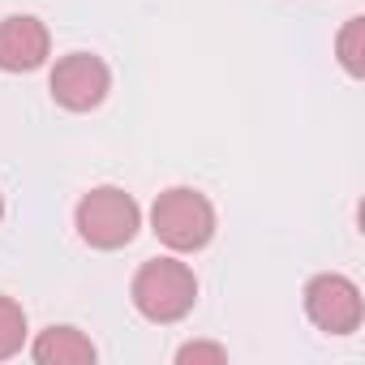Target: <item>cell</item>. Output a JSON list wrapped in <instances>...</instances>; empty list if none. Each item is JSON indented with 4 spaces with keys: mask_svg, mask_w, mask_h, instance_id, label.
<instances>
[{
    "mask_svg": "<svg viewBox=\"0 0 365 365\" xmlns=\"http://www.w3.org/2000/svg\"><path fill=\"white\" fill-rule=\"evenodd\" d=\"M176 361H180V365H190V361H211V365H224V361H228V352H224L220 344H185V348L176 352Z\"/></svg>",
    "mask_w": 365,
    "mask_h": 365,
    "instance_id": "cell-10",
    "label": "cell"
},
{
    "mask_svg": "<svg viewBox=\"0 0 365 365\" xmlns=\"http://www.w3.org/2000/svg\"><path fill=\"white\" fill-rule=\"evenodd\" d=\"M0 215H5V202H0Z\"/></svg>",
    "mask_w": 365,
    "mask_h": 365,
    "instance_id": "cell-11",
    "label": "cell"
},
{
    "mask_svg": "<svg viewBox=\"0 0 365 365\" xmlns=\"http://www.w3.org/2000/svg\"><path fill=\"white\" fill-rule=\"evenodd\" d=\"M305 314L318 331L348 335L361 327V292L344 275H314L305 284Z\"/></svg>",
    "mask_w": 365,
    "mask_h": 365,
    "instance_id": "cell-4",
    "label": "cell"
},
{
    "mask_svg": "<svg viewBox=\"0 0 365 365\" xmlns=\"http://www.w3.org/2000/svg\"><path fill=\"white\" fill-rule=\"evenodd\" d=\"M22 339H26V314L18 301L0 297V361L22 352Z\"/></svg>",
    "mask_w": 365,
    "mask_h": 365,
    "instance_id": "cell-8",
    "label": "cell"
},
{
    "mask_svg": "<svg viewBox=\"0 0 365 365\" xmlns=\"http://www.w3.org/2000/svg\"><path fill=\"white\" fill-rule=\"evenodd\" d=\"M150 228H155V237H159L168 250L190 254V250H202V245L215 237V207H211L198 190L176 185V190H168V194L155 198V207H150Z\"/></svg>",
    "mask_w": 365,
    "mask_h": 365,
    "instance_id": "cell-2",
    "label": "cell"
},
{
    "mask_svg": "<svg viewBox=\"0 0 365 365\" xmlns=\"http://www.w3.org/2000/svg\"><path fill=\"white\" fill-rule=\"evenodd\" d=\"M198 301V279L185 262L155 258L133 275V305L150 322H180Z\"/></svg>",
    "mask_w": 365,
    "mask_h": 365,
    "instance_id": "cell-1",
    "label": "cell"
},
{
    "mask_svg": "<svg viewBox=\"0 0 365 365\" xmlns=\"http://www.w3.org/2000/svg\"><path fill=\"white\" fill-rule=\"evenodd\" d=\"M48 61V26L31 14H14L0 22V69L31 73Z\"/></svg>",
    "mask_w": 365,
    "mask_h": 365,
    "instance_id": "cell-6",
    "label": "cell"
},
{
    "mask_svg": "<svg viewBox=\"0 0 365 365\" xmlns=\"http://www.w3.org/2000/svg\"><path fill=\"white\" fill-rule=\"evenodd\" d=\"M108 86H112V73L91 52H73V56L56 61V69H52V99L61 108H69V112L99 108L103 95H108Z\"/></svg>",
    "mask_w": 365,
    "mask_h": 365,
    "instance_id": "cell-5",
    "label": "cell"
},
{
    "mask_svg": "<svg viewBox=\"0 0 365 365\" xmlns=\"http://www.w3.org/2000/svg\"><path fill=\"white\" fill-rule=\"evenodd\" d=\"M31 352L39 365H91L95 361V344L78 327H48Z\"/></svg>",
    "mask_w": 365,
    "mask_h": 365,
    "instance_id": "cell-7",
    "label": "cell"
},
{
    "mask_svg": "<svg viewBox=\"0 0 365 365\" xmlns=\"http://www.w3.org/2000/svg\"><path fill=\"white\" fill-rule=\"evenodd\" d=\"M361 39H365V18H352V22L344 26V35H339V61H344V69H348L352 78H361V73H365Z\"/></svg>",
    "mask_w": 365,
    "mask_h": 365,
    "instance_id": "cell-9",
    "label": "cell"
},
{
    "mask_svg": "<svg viewBox=\"0 0 365 365\" xmlns=\"http://www.w3.org/2000/svg\"><path fill=\"white\" fill-rule=\"evenodd\" d=\"M138 224H142L138 202L125 190H116V185H99V190H91L78 202V232L95 250H120V245H129L138 237Z\"/></svg>",
    "mask_w": 365,
    "mask_h": 365,
    "instance_id": "cell-3",
    "label": "cell"
}]
</instances>
